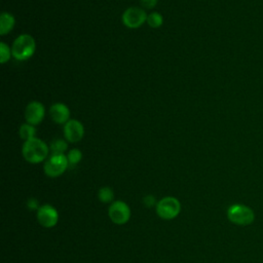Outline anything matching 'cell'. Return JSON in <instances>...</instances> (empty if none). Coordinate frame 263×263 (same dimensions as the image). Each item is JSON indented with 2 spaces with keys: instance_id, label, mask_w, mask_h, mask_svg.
<instances>
[{
  "instance_id": "cell-17",
  "label": "cell",
  "mask_w": 263,
  "mask_h": 263,
  "mask_svg": "<svg viewBox=\"0 0 263 263\" xmlns=\"http://www.w3.org/2000/svg\"><path fill=\"white\" fill-rule=\"evenodd\" d=\"M67 158L70 165H76L82 159V152L77 148H73L68 152Z\"/></svg>"
},
{
  "instance_id": "cell-6",
  "label": "cell",
  "mask_w": 263,
  "mask_h": 263,
  "mask_svg": "<svg viewBox=\"0 0 263 263\" xmlns=\"http://www.w3.org/2000/svg\"><path fill=\"white\" fill-rule=\"evenodd\" d=\"M147 16L148 14L143 8L140 7H128L126 8L122 15H121V21L122 24L129 29H138L140 28L144 23L147 22Z\"/></svg>"
},
{
  "instance_id": "cell-14",
  "label": "cell",
  "mask_w": 263,
  "mask_h": 263,
  "mask_svg": "<svg viewBox=\"0 0 263 263\" xmlns=\"http://www.w3.org/2000/svg\"><path fill=\"white\" fill-rule=\"evenodd\" d=\"M49 149L51 151V154H64V152L68 149L67 141L63 139H54L50 143Z\"/></svg>"
},
{
  "instance_id": "cell-5",
  "label": "cell",
  "mask_w": 263,
  "mask_h": 263,
  "mask_svg": "<svg viewBox=\"0 0 263 263\" xmlns=\"http://www.w3.org/2000/svg\"><path fill=\"white\" fill-rule=\"evenodd\" d=\"M69 165L68 158L65 154H51L44 163V173L47 177L55 178L64 174Z\"/></svg>"
},
{
  "instance_id": "cell-19",
  "label": "cell",
  "mask_w": 263,
  "mask_h": 263,
  "mask_svg": "<svg viewBox=\"0 0 263 263\" xmlns=\"http://www.w3.org/2000/svg\"><path fill=\"white\" fill-rule=\"evenodd\" d=\"M139 1L142 4V6L147 9L154 8L158 2V0H139Z\"/></svg>"
},
{
  "instance_id": "cell-16",
  "label": "cell",
  "mask_w": 263,
  "mask_h": 263,
  "mask_svg": "<svg viewBox=\"0 0 263 263\" xmlns=\"http://www.w3.org/2000/svg\"><path fill=\"white\" fill-rule=\"evenodd\" d=\"M98 197L99 199L104 202V203H108L110 201L113 200V197H114V192L113 190L108 187V186H105V187H102L99 192H98Z\"/></svg>"
},
{
  "instance_id": "cell-21",
  "label": "cell",
  "mask_w": 263,
  "mask_h": 263,
  "mask_svg": "<svg viewBox=\"0 0 263 263\" xmlns=\"http://www.w3.org/2000/svg\"><path fill=\"white\" fill-rule=\"evenodd\" d=\"M144 203L146 206H152L155 204V198L152 195H147L144 198Z\"/></svg>"
},
{
  "instance_id": "cell-1",
  "label": "cell",
  "mask_w": 263,
  "mask_h": 263,
  "mask_svg": "<svg viewBox=\"0 0 263 263\" xmlns=\"http://www.w3.org/2000/svg\"><path fill=\"white\" fill-rule=\"evenodd\" d=\"M49 150V147L44 141L38 138H34L24 142L22 147V155L26 161L36 164L46 159Z\"/></svg>"
},
{
  "instance_id": "cell-3",
  "label": "cell",
  "mask_w": 263,
  "mask_h": 263,
  "mask_svg": "<svg viewBox=\"0 0 263 263\" xmlns=\"http://www.w3.org/2000/svg\"><path fill=\"white\" fill-rule=\"evenodd\" d=\"M227 218L233 224L240 225V226H247L254 222L255 215L251 208H249L245 204L235 203L228 208Z\"/></svg>"
},
{
  "instance_id": "cell-2",
  "label": "cell",
  "mask_w": 263,
  "mask_h": 263,
  "mask_svg": "<svg viewBox=\"0 0 263 263\" xmlns=\"http://www.w3.org/2000/svg\"><path fill=\"white\" fill-rule=\"evenodd\" d=\"M36 50V41L30 34H21L17 36L11 45L12 57L17 61H27Z\"/></svg>"
},
{
  "instance_id": "cell-13",
  "label": "cell",
  "mask_w": 263,
  "mask_h": 263,
  "mask_svg": "<svg viewBox=\"0 0 263 263\" xmlns=\"http://www.w3.org/2000/svg\"><path fill=\"white\" fill-rule=\"evenodd\" d=\"M36 127L35 125H32L30 123H23L21 126H20V129H18V134H20V137L22 140H24L25 142L26 141H29L31 139H34L36 138Z\"/></svg>"
},
{
  "instance_id": "cell-10",
  "label": "cell",
  "mask_w": 263,
  "mask_h": 263,
  "mask_svg": "<svg viewBox=\"0 0 263 263\" xmlns=\"http://www.w3.org/2000/svg\"><path fill=\"white\" fill-rule=\"evenodd\" d=\"M37 220L43 227L51 228L59 221V213L50 204H44L37 210Z\"/></svg>"
},
{
  "instance_id": "cell-7",
  "label": "cell",
  "mask_w": 263,
  "mask_h": 263,
  "mask_svg": "<svg viewBox=\"0 0 263 263\" xmlns=\"http://www.w3.org/2000/svg\"><path fill=\"white\" fill-rule=\"evenodd\" d=\"M108 215L114 224L123 225L130 218V209L124 201L116 200L109 206Z\"/></svg>"
},
{
  "instance_id": "cell-4",
  "label": "cell",
  "mask_w": 263,
  "mask_h": 263,
  "mask_svg": "<svg viewBox=\"0 0 263 263\" xmlns=\"http://www.w3.org/2000/svg\"><path fill=\"white\" fill-rule=\"evenodd\" d=\"M180 212L181 203L176 197L166 196L156 203V213L163 220L175 219Z\"/></svg>"
},
{
  "instance_id": "cell-15",
  "label": "cell",
  "mask_w": 263,
  "mask_h": 263,
  "mask_svg": "<svg viewBox=\"0 0 263 263\" xmlns=\"http://www.w3.org/2000/svg\"><path fill=\"white\" fill-rule=\"evenodd\" d=\"M148 26L152 29H157L159 27L162 26L163 24V16L162 14H160L159 12L157 11H153V12H150L147 16V22Z\"/></svg>"
},
{
  "instance_id": "cell-18",
  "label": "cell",
  "mask_w": 263,
  "mask_h": 263,
  "mask_svg": "<svg viewBox=\"0 0 263 263\" xmlns=\"http://www.w3.org/2000/svg\"><path fill=\"white\" fill-rule=\"evenodd\" d=\"M12 57L11 52V47H9L5 42H0V59H1V64L7 63L10 58Z\"/></svg>"
},
{
  "instance_id": "cell-9",
  "label": "cell",
  "mask_w": 263,
  "mask_h": 263,
  "mask_svg": "<svg viewBox=\"0 0 263 263\" xmlns=\"http://www.w3.org/2000/svg\"><path fill=\"white\" fill-rule=\"evenodd\" d=\"M63 134L67 142L77 143L84 137V126L77 119H70L64 124Z\"/></svg>"
},
{
  "instance_id": "cell-20",
  "label": "cell",
  "mask_w": 263,
  "mask_h": 263,
  "mask_svg": "<svg viewBox=\"0 0 263 263\" xmlns=\"http://www.w3.org/2000/svg\"><path fill=\"white\" fill-rule=\"evenodd\" d=\"M27 206L31 210V211H34V210H38L40 206H39V204H38V201H37V199L36 198H30L29 200H28V202H27Z\"/></svg>"
},
{
  "instance_id": "cell-12",
  "label": "cell",
  "mask_w": 263,
  "mask_h": 263,
  "mask_svg": "<svg viewBox=\"0 0 263 263\" xmlns=\"http://www.w3.org/2000/svg\"><path fill=\"white\" fill-rule=\"evenodd\" d=\"M15 25L14 16L6 11H3L0 15V34L6 35L12 31Z\"/></svg>"
},
{
  "instance_id": "cell-11",
  "label": "cell",
  "mask_w": 263,
  "mask_h": 263,
  "mask_svg": "<svg viewBox=\"0 0 263 263\" xmlns=\"http://www.w3.org/2000/svg\"><path fill=\"white\" fill-rule=\"evenodd\" d=\"M70 109L64 103L58 102L50 106L49 115L51 120L58 124H65L70 120Z\"/></svg>"
},
{
  "instance_id": "cell-8",
  "label": "cell",
  "mask_w": 263,
  "mask_h": 263,
  "mask_svg": "<svg viewBox=\"0 0 263 263\" xmlns=\"http://www.w3.org/2000/svg\"><path fill=\"white\" fill-rule=\"evenodd\" d=\"M25 119L32 125L40 124L45 117V107L39 101H31L25 108Z\"/></svg>"
}]
</instances>
